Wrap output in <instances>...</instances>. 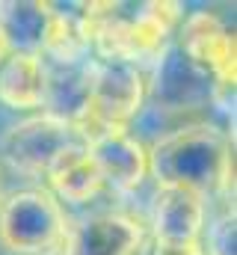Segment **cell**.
I'll return each instance as SVG.
<instances>
[{
    "label": "cell",
    "mask_w": 237,
    "mask_h": 255,
    "mask_svg": "<svg viewBox=\"0 0 237 255\" xmlns=\"http://www.w3.org/2000/svg\"><path fill=\"white\" fill-rule=\"evenodd\" d=\"M77 15L95 60L142 65L154 63L166 51L184 12L178 3L151 0V3H83Z\"/></svg>",
    "instance_id": "6da1fadb"
},
{
    "label": "cell",
    "mask_w": 237,
    "mask_h": 255,
    "mask_svg": "<svg viewBox=\"0 0 237 255\" xmlns=\"http://www.w3.org/2000/svg\"><path fill=\"white\" fill-rule=\"evenodd\" d=\"M148 172L157 187H190L235 199V139L214 125H184L148 148Z\"/></svg>",
    "instance_id": "7a4b0ae2"
},
{
    "label": "cell",
    "mask_w": 237,
    "mask_h": 255,
    "mask_svg": "<svg viewBox=\"0 0 237 255\" xmlns=\"http://www.w3.org/2000/svg\"><path fill=\"white\" fill-rule=\"evenodd\" d=\"M68 235V220L48 187H27L0 202V247L12 255L59 253Z\"/></svg>",
    "instance_id": "3957f363"
},
{
    "label": "cell",
    "mask_w": 237,
    "mask_h": 255,
    "mask_svg": "<svg viewBox=\"0 0 237 255\" xmlns=\"http://www.w3.org/2000/svg\"><path fill=\"white\" fill-rule=\"evenodd\" d=\"M148 98V80L139 65L118 60H89V101L77 130L86 136L101 128H127Z\"/></svg>",
    "instance_id": "277c9868"
},
{
    "label": "cell",
    "mask_w": 237,
    "mask_h": 255,
    "mask_svg": "<svg viewBox=\"0 0 237 255\" xmlns=\"http://www.w3.org/2000/svg\"><path fill=\"white\" fill-rule=\"evenodd\" d=\"M178 51L211 74L217 83V101H235V77H237V48L235 33L214 15V12H190L178 27Z\"/></svg>",
    "instance_id": "5b68a950"
},
{
    "label": "cell",
    "mask_w": 237,
    "mask_h": 255,
    "mask_svg": "<svg viewBox=\"0 0 237 255\" xmlns=\"http://www.w3.org/2000/svg\"><path fill=\"white\" fill-rule=\"evenodd\" d=\"M208 205L190 187H157L151 205V241L163 255H193L202 250Z\"/></svg>",
    "instance_id": "8992f818"
},
{
    "label": "cell",
    "mask_w": 237,
    "mask_h": 255,
    "mask_svg": "<svg viewBox=\"0 0 237 255\" xmlns=\"http://www.w3.org/2000/svg\"><path fill=\"white\" fill-rule=\"evenodd\" d=\"M77 142H86L83 133L74 125L62 122L57 116H30L12 125L3 136V157L24 175H48L59 154Z\"/></svg>",
    "instance_id": "52a82bcc"
},
{
    "label": "cell",
    "mask_w": 237,
    "mask_h": 255,
    "mask_svg": "<svg viewBox=\"0 0 237 255\" xmlns=\"http://www.w3.org/2000/svg\"><path fill=\"white\" fill-rule=\"evenodd\" d=\"M148 95L160 110H199L217 101V83L208 71L190 63L178 45H166V51L154 60V77L148 83Z\"/></svg>",
    "instance_id": "ba28073f"
},
{
    "label": "cell",
    "mask_w": 237,
    "mask_h": 255,
    "mask_svg": "<svg viewBox=\"0 0 237 255\" xmlns=\"http://www.w3.org/2000/svg\"><path fill=\"white\" fill-rule=\"evenodd\" d=\"M104 187L116 193L136 190L148 175V148L127 128H101L83 136Z\"/></svg>",
    "instance_id": "9c48e42d"
},
{
    "label": "cell",
    "mask_w": 237,
    "mask_h": 255,
    "mask_svg": "<svg viewBox=\"0 0 237 255\" xmlns=\"http://www.w3.org/2000/svg\"><path fill=\"white\" fill-rule=\"evenodd\" d=\"M145 238V229L113 211H101V214H89L80 223L68 226L62 255H130L136 250V244Z\"/></svg>",
    "instance_id": "30bf717a"
},
{
    "label": "cell",
    "mask_w": 237,
    "mask_h": 255,
    "mask_svg": "<svg viewBox=\"0 0 237 255\" xmlns=\"http://www.w3.org/2000/svg\"><path fill=\"white\" fill-rule=\"evenodd\" d=\"M48 190L62 202H71V205H83L89 199H95L98 193L104 190V181H101V172L98 166L92 163L89 151H86V142H77L71 148H65L54 160V166L48 169Z\"/></svg>",
    "instance_id": "8fae6325"
},
{
    "label": "cell",
    "mask_w": 237,
    "mask_h": 255,
    "mask_svg": "<svg viewBox=\"0 0 237 255\" xmlns=\"http://www.w3.org/2000/svg\"><path fill=\"white\" fill-rule=\"evenodd\" d=\"M0 104L9 110L45 104V60L39 54H9L0 63Z\"/></svg>",
    "instance_id": "7c38bea8"
},
{
    "label": "cell",
    "mask_w": 237,
    "mask_h": 255,
    "mask_svg": "<svg viewBox=\"0 0 237 255\" xmlns=\"http://www.w3.org/2000/svg\"><path fill=\"white\" fill-rule=\"evenodd\" d=\"M54 18V3H0V33L12 54H39Z\"/></svg>",
    "instance_id": "4fadbf2b"
},
{
    "label": "cell",
    "mask_w": 237,
    "mask_h": 255,
    "mask_svg": "<svg viewBox=\"0 0 237 255\" xmlns=\"http://www.w3.org/2000/svg\"><path fill=\"white\" fill-rule=\"evenodd\" d=\"M235 244H237L235 211H223L211 226H205L202 255H235Z\"/></svg>",
    "instance_id": "5bb4252c"
},
{
    "label": "cell",
    "mask_w": 237,
    "mask_h": 255,
    "mask_svg": "<svg viewBox=\"0 0 237 255\" xmlns=\"http://www.w3.org/2000/svg\"><path fill=\"white\" fill-rule=\"evenodd\" d=\"M130 255H163V253H160V250L154 247V241H151V238L145 235V238H142V241L136 244V250H133Z\"/></svg>",
    "instance_id": "9a60e30c"
},
{
    "label": "cell",
    "mask_w": 237,
    "mask_h": 255,
    "mask_svg": "<svg viewBox=\"0 0 237 255\" xmlns=\"http://www.w3.org/2000/svg\"><path fill=\"white\" fill-rule=\"evenodd\" d=\"M9 54H12V51H9V45H6V39H3V33H0V63H3Z\"/></svg>",
    "instance_id": "2e32d148"
},
{
    "label": "cell",
    "mask_w": 237,
    "mask_h": 255,
    "mask_svg": "<svg viewBox=\"0 0 237 255\" xmlns=\"http://www.w3.org/2000/svg\"><path fill=\"white\" fill-rule=\"evenodd\" d=\"M193 255H202V250H199V253H193Z\"/></svg>",
    "instance_id": "e0dca14e"
}]
</instances>
